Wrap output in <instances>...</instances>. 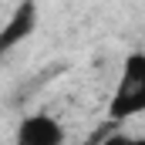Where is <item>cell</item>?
<instances>
[{
  "label": "cell",
  "mask_w": 145,
  "mask_h": 145,
  "mask_svg": "<svg viewBox=\"0 0 145 145\" xmlns=\"http://www.w3.org/2000/svg\"><path fill=\"white\" fill-rule=\"evenodd\" d=\"M34 27H37V7L31 3V0L17 3V7L10 10V17L0 24V61L34 34Z\"/></svg>",
  "instance_id": "3957f363"
},
{
  "label": "cell",
  "mask_w": 145,
  "mask_h": 145,
  "mask_svg": "<svg viewBox=\"0 0 145 145\" xmlns=\"http://www.w3.org/2000/svg\"><path fill=\"white\" fill-rule=\"evenodd\" d=\"M98 145H145V135H128V132H115V135H105Z\"/></svg>",
  "instance_id": "277c9868"
},
{
  "label": "cell",
  "mask_w": 145,
  "mask_h": 145,
  "mask_svg": "<svg viewBox=\"0 0 145 145\" xmlns=\"http://www.w3.org/2000/svg\"><path fill=\"white\" fill-rule=\"evenodd\" d=\"M10 145H64V125L51 111H31L17 121Z\"/></svg>",
  "instance_id": "7a4b0ae2"
},
{
  "label": "cell",
  "mask_w": 145,
  "mask_h": 145,
  "mask_svg": "<svg viewBox=\"0 0 145 145\" xmlns=\"http://www.w3.org/2000/svg\"><path fill=\"white\" fill-rule=\"evenodd\" d=\"M145 111V51H128L118 64V78L108 95L105 115L111 121H128Z\"/></svg>",
  "instance_id": "6da1fadb"
}]
</instances>
